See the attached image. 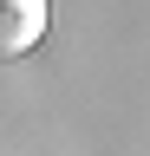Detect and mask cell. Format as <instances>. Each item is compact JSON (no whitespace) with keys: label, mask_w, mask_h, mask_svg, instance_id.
Here are the masks:
<instances>
[{"label":"cell","mask_w":150,"mask_h":156,"mask_svg":"<svg viewBox=\"0 0 150 156\" xmlns=\"http://www.w3.org/2000/svg\"><path fill=\"white\" fill-rule=\"evenodd\" d=\"M52 26V7L46 0H0V58H20L46 39Z\"/></svg>","instance_id":"cell-1"}]
</instances>
